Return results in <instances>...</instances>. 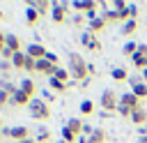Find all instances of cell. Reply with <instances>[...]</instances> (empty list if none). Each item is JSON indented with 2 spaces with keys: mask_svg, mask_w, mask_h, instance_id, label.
Segmentation results:
<instances>
[{
  "mask_svg": "<svg viewBox=\"0 0 147 143\" xmlns=\"http://www.w3.org/2000/svg\"><path fill=\"white\" fill-rule=\"evenodd\" d=\"M69 74L74 81L78 83H85L90 78V72H87V62L83 60L80 53H69Z\"/></svg>",
  "mask_w": 147,
  "mask_h": 143,
  "instance_id": "6da1fadb",
  "label": "cell"
},
{
  "mask_svg": "<svg viewBox=\"0 0 147 143\" xmlns=\"http://www.w3.org/2000/svg\"><path fill=\"white\" fill-rule=\"evenodd\" d=\"M71 7H74L76 12H80V14L85 12V16L92 21V18H96V16H99V12H96V9H99L101 5H99V2H94V0H76V2H71Z\"/></svg>",
  "mask_w": 147,
  "mask_h": 143,
  "instance_id": "7a4b0ae2",
  "label": "cell"
},
{
  "mask_svg": "<svg viewBox=\"0 0 147 143\" xmlns=\"http://www.w3.org/2000/svg\"><path fill=\"white\" fill-rule=\"evenodd\" d=\"M99 104H101V108L106 111V113H113V111H117V106H119V97H117V92L115 90H103L101 92V97H99Z\"/></svg>",
  "mask_w": 147,
  "mask_h": 143,
  "instance_id": "3957f363",
  "label": "cell"
},
{
  "mask_svg": "<svg viewBox=\"0 0 147 143\" xmlns=\"http://www.w3.org/2000/svg\"><path fill=\"white\" fill-rule=\"evenodd\" d=\"M28 108H30V115H32L34 120H48V118H51V106H48L44 99H32Z\"/></svg>",
  "mask_w": 147,
  "mask_h": 143,
  "instance_id": "277c9868",
  "label": "cell"
},
{
  "mask_svg": "<svg viewBox=\"0 0 147 143\" xmlns=\"http://www.w3.org/2000/svg\"><path fill=\"white\" fill-rule=\"evenodd\" d=\"M2 136H9L11 141L21 143V141L30 138V129L28 127H2Z\"/></svg>",
  "mask_w": 147,
  "mask_h": 143,
  "instance_id": "5b68a950",
  "label": "cell"
},
{
  "mask_svg": "<svg viewBox=\"0 0 147 143\" xmlns=\"http://www.w3.org/2000/svg\"><path fill=\"white\" fill-rule=\"evenodd\" d=\"M67 9H69V5L67 2H53V12H51V18H53V23H64L67 21Z\"/></svg>",
  "mask_w": 147,
  "mask_h": 143,
  "instance_id": "8992f818",
  "label": "cell"
},
{
  "mask_svg": "<svg viewBox=\"0 0 147 143\" xmlns=\"http://www.w3.org/2000/svg\"><path fill=\"white\" fill-rule=\"evenodd\" d=\"M28 7H34L39 16L53 12V2H48V0H28Z\"/></svg>",
  "mask_w": 147,
  "mask_h": 143,
  "instance_id": "52a82bcc",
  "label": "cell"
},
{
  "mask_svg": "<svg viewBox=\"0 0 147 143\" xmlns=\"http://www.w3.org/2000/svg\"><path fill=\"white\" fill-rule=\"evenodd\" d=\"M119 106H126V108L136 111V108H140V99L133 92H124V95H119Z\"/></svg>",
  "mask_w": 147,
  "mask_h": 143,
  "instance_id": "ba28073f",
  "label": "cell"
},
{
  "mask_svg": "<svg viewBox=\"0 0 147 143\" xmlns=\"http://www.w3.org/2000/svg\"><path fill=\"white\" fill-rule=\"evenodd\" d=\"M131 92L142 101V99H147V83H142V81H138V78H131Z\"/></svg>",
  "mask_w": 147,
  "mask_h": 143,
  "instance_id": "9c48e42d",
  "label": "cell"
},
{
  "mask_svg": "<svg viewBox=\"0 0 147 143\" xmlns=\"http://www.w3.org/2000/svg\"><path fill=\"white\" fill-rule=\"evenodd\" d=\"M5 46H7L9 51H14V53L25 51V48H23V42H21V37H18V35H7V37H5Z\"/></svg>",
  "mask_w": 147,
  "mask_h": 143,
  "instance_id": "30bf717a",
  "label": "cell"
},
{
  "mask_svg": "<svg viewBox=\"0 0 147 143\" xmlns=\"http://www.w3.org/2000/svg\"><path fill=\"white\" fill-rule=\"evenodd\" d=\"M46 53H48V51H46L41 44H37V42H34V44H30V46L25 48V55H30V58H34V60H41V58H46Z\"/></svg>",
  "mask_w": 147,
  "mask_h": 143,
  "instance_id": "8fae6325",
  "label": "cell"
},
{
  "mask_svg": "<svg viewBox=\"0 0 147 143\" xmlns=\"http://www.w3.org/2000/svg\"><path fill=\"white\" fill-rule=\"evenodd\" d=\"M106 25H108V23L103 21V16H96V18H92V21L87 23V30H90V32H92V35L96 37V35H99L101 30H106Z\"/></svg>",
  "mask_w": 147,
  "mask_h": 143,
  "instance_id": "7c38bea8",
  "label": "cell"
},
{
  "mask_svg": "<svg viewBox=\"0 0 147 143\" xmlns=\"http://www.w3.org/2000/svg\"><path fill=\"white\" fill-rule=\"evenodd\" d=\"M131 122L133 125H138V127H145L147 125V111L140 106V108H136L133 113H131Z\"/></svg>",
  "mask_w": 147,
  "mask_h": 143,
  "instance_id": "4fadbf2b",
  "label": "cell"
},
{
  "mask_svg": "<svg viewBox=\"0 0 147 143\" xmlns=\"http://www.w3.org/2000/svg\"><path fill=\"white\" fill-rule=\"evenodd\" d=\"M18 90H23L28 97H34V92H37V83H34L32 78H23V81L18 83Z\"/></svg>",
  "mask_w": 147,
  "mask_h": 143,
  "instance_id": "5bb4252c",
  "label": "cell"
},
{
  "mask_svg": "<svg viewBox=\"0 0 147 143\" xmlns=\"http://www.w3.org/2000/svg\"><path fill=\"white\" fill-rule=\"evenodd\" d=\"M32 97H28L23 90H16V95H11V104L14 106H30Z\"/></svg>",
  "mask_w": 147,
  "mask_h": 143,
  "instance_id": "9a60e30c",
  "label": "cell"
},
{
  "mask_svg": "<svg viewBox=\"0 0 147 143\" xmlns=\"http://www.w3.org/2000/svg\"><path fill=\"white\" fill-rule=\"evenodd\" d=\"M106 131L101 129V127H94V131H92V136L87 138V143H106Z\"/></svg>",
  "mask_w": 147,
  "mask_h": 143,
  "instance_id": "2e32d148",
  "label": "cell"
},
{
  "mask_svg": "<svg viewBox=\"0 0 147 143\" xmlns=\"http://www.w3.org/2000/svg\"><path fill=\"white\" fill-rule=\"evenodd\" d=\"M138 30V18H131V21H126V23H122V35L124 37H129V35H133Z\"/></svg>",
  "mask_w": 147,
  "mask_h": 143,
  "instance_id": "e0dca14e",
  "label": "cell"
},
{
  "mask_svg": "<svg viewBox=\"0 0 147 143\" xmlns=\"http://www.w3.org/2000/svg\"><path fill=\"white\" fill-rule=\"evenodd\" d=\"M25 58H28V55H25V51H18V53H14V58H11L9 62H11V67L23 69V67H25Z\"/></svg>",
  "mask_w": 147,
  "mask_h": 143,
  "instance_id": "ac0fdd59",
  "label": "cell"
},
{
  "mask_svg": "<svg viewBox=\"0 0 147 143\" xmlns=\"http://www.w3.org/2000/svg\"><path fill=\"white\" fill-rule=\"evenodd\" d=\"M83 125H85V122H83V120H78V118L67 120V127H69V129H71L76 136H80V134H83Z\"/></svg>",
  "mask_w": 147,
  "mask_h": 143,
  "instance_id": "d6986e66",
  "label": "cell"
},
{
  "mask_svg": "<svg viewBox=\"0 0 147 143\" xmlns=\"http://www.w3.org/2000/svg\"><path fill=\"white\" fill-rule=\"evenodd\" d=\"M48 85H51V90H53V92H67V88H69L67 83L57 81L55 76H51V78H48Z\"/></svg>",
  "mask_w": 147,
  "mask_h": 143,
  "instance_id": "ffe728a7",
  "label": "cell"
},
{
  "mask_svg": "<svg viewBox=\"0 0 147 143\" xmlns=\"http://www.w3.org/2000/svg\"><path fill=\"white\" fill-rule=\"evenodd\" d=\"M131 60H133V67H136V69H140V72H145V69H147V55L136 53V55H131Z\"/></svg>",
  "mask_w": 147,
  "mask_h": 143,
  "instance_id": "44dd1931",
  "label": "cell"
},
{
  "mask_svg": "<svg viewBox=\"0 0 147 143\" xmlns=\"http://www.w3.org/2000/svg\"><path fill=\"white\" fill-rule=\"evenodd\" d=\"M37 21H39L37 9H34V7H28V9H25V23H28V25H34Z\"/></svg>",
  "mask_w": 147,
  "mask_h": 143,
  "instance_id": "7402d4cb",
  "label": "cell"
},
{
  "mask_svg": "<svg viewBox=\"0 0 147 143\" xmlns=\"http://www.w3.org/2000/svg\"><path fill=\"white\" fill-rule=\"evenodd\" d=\"M110 76H113V81H126V78H129V72H126L124 67H115V69L110 72Z\"/></svg>",
  "mask_w": 147,
  "mask_h": 143,
  "instance_id": "603a6c76",
  "label": "cell"
},
{
  "mask_svg": "<svg viewBox=\"0 0 147 143\" xmlns=\"http://www.w3.org/2000/svg\"><path fill=\"white\" fill-rule=\"evenodd\" d=\"M62 141H64V143H78V136L64 125V127H62Z\"/></svg>",
  "mask_w": 147,
  "mask_h": 143,
  "instance_id": "cb8c5ba5",
  "label": "cell"
},
{
  "mask_svg": "<svg viewBox=\"0 0 147 143\" xmlns=\"http://www.w3.org/2000/svg\"><path fill=\"white\" fill-rule=\"evenodd\" d=\"M69 76H71L69 69H64V67H57V69H55V78L62 81V83H67V85H69Z\"/></svg>",
  "mask_w": 147,
  "mask_h": 143,
  "instance_id": "d4e9b609",
  "label": "cell"
},
{
  "mask_svg": "<svg viewBox=\"0 0 147 143\" xmlns=\"http://www.w3.org/2000/svg\"><path fill=\"white\" fill-rule=\"evenodd\" d=\"M101 16H103V21H106V23H115V21H119V14H117L115 9H108V12H103Z\"/></svg>",
  "mask_w": 147,
  "mask_h": 143,
  "instance_id": "484cf974",
  "label": "cell"
},
{
  "mask_svg": "<svg viewBox=\"0 0 147 143\" xmlns=\"http://www.w3.org/2000/svg\"><path fill=\"white\" fill-rule=\"evenodd\" d=\"M136 51H138V44H136V42H126V44H124V48H122V53H124V55H129V58H131V55H136Z\"/></svg>",
  "mask_w": 147,
  "mask_h": 143,
  "instance_id": "4316f807",
  "label": "cell"
},
{
  "mask_svg": "<svg viewBox=\"0 0 147 143\" xmlns=\"http://www.w3.org/2000/svg\"><path fill=\"white\" fill-rule=\"evenodd\" d=\"M80 113H83V115H92V113H94V101L85 99V101L80 104Z\"/></svg>",
  "mask_w": 147,
  "mask_h": 143,
  "instance_id": "83f0119b",
  "label": "cell"
},
{
  "mask_svg": "<svg viewBox=\"0 0 147 143\" xmlns=\"http://www.w3.org/2000/svg\"><path fill=\"white\" fill-rule=\"evenodd\" d=\"M53 138V134L48 131V129H39V134H37V143H48Z\"/></svg>",
  "mask_w": 147,
  "mask_h": 143,
  "instance_id": "f1b7e54d",
  "label": "cell"
},
{
  "mask_svg": "<svg viewBox=\"0 0 147 143\" xmlns=\"http://www.w3.org/2000/svg\"><path fill=\"white\" fill-rule=\"evenodd\" d=\"M0 90H5V92H9V95H16L18 88H16L14 83H9V81H2V83H0Z\"/></svg>",
  "mask_w": 147,
  "mask_h": 143,
  "instance_id": "f546056e",
  "label": "cell"
},
{
  "mask_svg": "<svg viewBox=\"0 0 147 143\" xmlns=\"http://www.w3.org/2000/svg\"><path fill=\"white\" fill-rule=\"evenodd\" d=\"M92 39H94V35H92V32H90V30H85V32H83V35H80V44H83V46H85V48H87V46H90V42H92Z\"/></svg>",
  "mask_w": 147,
  "mask_h": 143,
  "instance_id": "4dcf8cb0",
  "label": "cell"
},
{
  "mask_svg": "<svg viewBox=\"0 0 147 143\" xmlns=\"http://www.w3.org/2000/svg\"><path fill=\"white\" fill-rule=\"evenodd\" d=\"M87 48H90V51H92V53H99V51H101V48H103V46H101V42H99V39H96V37H94V39H92V42H90V46H87Z\"/></svg>",
  "mask_w": 147,
  "mask_h": 143,
  "instance_id": "1f68e13d",
  "label": "cell"
},
{
  "mask_svg": "<svg viewBox=\"0 0 147 143\" xmlns=\"http://www.w3.org/2000/svg\"><path fill=\"white\" fill-rule=\"evenodd\" d=\"M7 104H11V95L5 92V90H0V106H7Z\"/></svg>",
  "mask_w": 147,
  "mask_h": 143,
  "instance_id": "d6a6232c",
  "label": "cell"
},
{
  "mask_svg": "<svg viewBox=\"0 0 147 143\" xmlns=\"http://www.w3.org/2000/svg\"><path fill=\"white\" fill-rule=\"evenodd\" d=\"M126 7H129V5H126L124 0H115V2H113V9H115V12H122V9H126Z\"/></svg>",
  "mask_w": 147,
  "mask_h": 143,
  "instance_id": "836d02e7",
  "label": "cell"
},
{
  "mask_svg": "<svg viewBox=\"0 0 147 143\" xmlns=\"http://www.w3.org/2000/svg\"><path fill=\"white\" fill-rule=\"evenodd\" d=\"M46 60H48V62H53L55 67H60V58H57L55 53H51V51H48V53H46Z\"/></svg>",
  "mask_w": 147,
  "mask_h": 143,
  "instance_id": "e575fe53",
  "label": "cell"
},
{
  "mask_svg": "<svg viewBox=\"0 0 147 143\" xmlns=\"http://www.w3.org/2000/svg\"><path fill=\"white\" fill-rule=\"evenodd\" d=\"M117 113H119L122 118H131V113H133V111H131V108H126V106H117Z\"/></svg>",
  "mask_w": 147,
  "mask_h": 143,
  "instance_id": "d590c367",
  "label": "cell"
},
{
  "mask_svg": "<svg viewBox=\"0 0 147 143\" xmlns=\"http://www.w3.org/2000/svg\"><path fill=\"white\" fill-rule=\"evenodd\" d=\"M136 53H140V55H147V44H138V51Z\"/></svg>",
  "mask_w": 147,
  "mask_h": 143,
  "instance_id": "8d00e7d4",
  "label": "cell"
},
{
  "mask_svg": "<svg viewBox=\"0 0 147 143\" xmlns=\"http://www.w3.org/2000/svg\"><path fill=\"white\" fill-rule=\"evenodd\" d=\"M74 25H76V28H80V25H83V16H80V14H78V16H74Z\"/></svg>",
  "mask_w": 147,
  "mask_h": 143,
  "instance_id": "74e56055",
  "label": "cell"
},
{
  "mask_svg": "<svg viewBox=\"0 0 147 143\" xmlns=\"http://www.w3.org/2000/svg\"><path fill=\"white\" fill-rule=\"evenodd\" d=\"M9 67H11V62H9V60H2V62H0V69H2V72H7Z\"/></svg>",
  "mask_w": 147,
  "mask_h": 143,
  "instance_id": "f35d334b",
  "label": "cell"
},
{
  "mask_svg": "<svg viewBox=\"0 0 147 143\" xmlns=\"http://www.w3.org/2000/svg\"><path fill=\"white\" fill-rule=\"evenodd\" d=\"M51 99H53V95H51V92L46 90V92H44V101H51Z\"/></svg>",
  "mask_w": 147,
  "mask_h": 143,
  "instance_id": "ab89813d",
  "label": "cell"
},
{
  "mask_svg": "<svg viewBox=\"0 0 147 143\" xmlns=\"http://www.w3.org/2000/svg\"><path fill=\"white\" fill-rule=\"evenodd\" d=\"M78 143H87V136H78Z\"/></svg>",
  "mask_w": 147,
  "mask_h": 143,
  "instance_id": "60d3db41",
  "label": "cell"
},
{
  "mask_svg": "<svg viewBox=\"0 0 147 143\" xmlns=\"http://www.w3.org/2000/svg\"><path fill=\"white\" fill-rule=\"evenodd\" d=\"M21 143H37V138H25V141H21Z\"/></svg>",
  "mask_w": 147,
  "mask_h": 143,
  "instance_id": "b9f144b4",
  "label": "cell"
},
{
  "mask_svg": "<svg viewBox=\"0 0 147 143\" xmlns=\"http://www.w3.org/2000/svg\"><path fill=\"white\" fill-rule=\"evenodd\" d=\"M5 37H7V35H5L2 30H0V42H5Z\"/></svg>",
  "mask_w": 147,
  "mask_h": 143,
  "instance_id": "7bdbcfd3",
  "label": "cell"
},
{
  "mask_svg": "<svg viewBox=\"0 0 147 143\" xmlns=\"http://www.w3.org/2000/svg\"><path fill=\"white\" fill-rule=\"evenodd\" d=\"M138 143H147V136H142V138H138Z\"/></svg>",
  "mask_w": 147,
  "mask_h": 143,
  "instance_id": "ee69618b",
  "label": "cell"
},
{
  "mask_svg": "<svg viewBox=\"0 0 147 143\" xmlns=\"http://www.w3.org/2000/svg\"><path fill=\"white\" fill-rule=\"evenodd\" d=\"M2 51H5V42H0V53H2Z\"/></svg>",
  "mask_w": 147,
  "mask_h": 143,
  "instance_id": "f6af8a7d",
  "label": "cell"
},
{
  "mask_svg": "<svg viewBox=\"0 0 147 143\" xmlns=\"http://www.w3.org/2000/svg\"><path fill=\"white\" fill-rule=\"evenodd\" d=\"M2 18H5V12H0V21H2Z\"/></svg>",
  "mask_w": 147,
  "mask_h": 143,
  "instance_id": "bcb514c9",
  "label": "cell"
},
{
  "mask_svg": "<svg viewBox=\"0 0 147 143\" xmlns=\"http://www.w3.org/2000/svg\"><path fill=\"white\" fill-rule=\"evenodd\" d=\"M0 131H2V118H0Z\"/></svg>",
  "mask_w": 147,
  "mask_h": 143,
  "instance_id": "7dc6e473",
  "label": "cell"
},
{
  "mask_svg": "<svg viewBox=\"0 0 147 143\" xmlns=\"http://www.w3.org/2000/svg\"><path fill=\"white\" fill-rule=\"evenodd\" d=\"M57 143H64V141H57Z\"/></svg>",
  "mask_w": 147,
  "mask_h": 143,
  "instance_id": "c3c4849f",
  "label": "cell"
},
{
  "mask_svg": "<svg viewBox=\"0 0 147 143\" xmlns=\"http://www.w3.org/2000/svg\"><path fill=\"white\" fill-rule=\"evenodd\" d=\"M0 136H2V131H0Z\"/></svg>",
  "mask_w": 147,
  "mask_h": 143,
  "instance_id": "681fc988",
  "label": "cell"
},
{
  "mask_svg": "<svg viewBox=\"0 0 147 143\" xmlns=\"http://www.w3.org/2000/svg\"><path fill=\"white\" fill-rule=\"evenodd\" d=\"M145 129H147V125H145Z\"/></svg>",
  "mask_w": 147,
  "mask_h": 143,
  "instance_id": "f907efd6",
  "label": "cell"
}]
</instances>
